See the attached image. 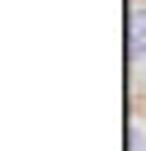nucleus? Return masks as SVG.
Instances as JSON below:
<instances>
[{
    "mask_svg": "<svg viewBox=\"0 0 146 151\" xmlns=\"http://www.w3.org/2000/svg\"><path fill=\"white\" fill-rule=\"evenodd\" d=\"M127 151H146V104H132L127 113Z\"/></svg>",
    "mask_w": 146,
    "mask_h": 151,
    "instance_id": "2",
    "label": "nucleus"
},
{
    "mask_svg": "<svg viewBox=\"0 0 146 151\" xmlns=\"http://www.w3.org/2000/svg\"><path fill=\"white\" fill-rule=\"evenodd\" d=\"M127 94L146 104V0L127 5Z\"/></svg>",
    "mask_w": 146,
    "mask_h": 151,
    "instance_id": "1",
    "label": "nucleus"
}]
</instances>
